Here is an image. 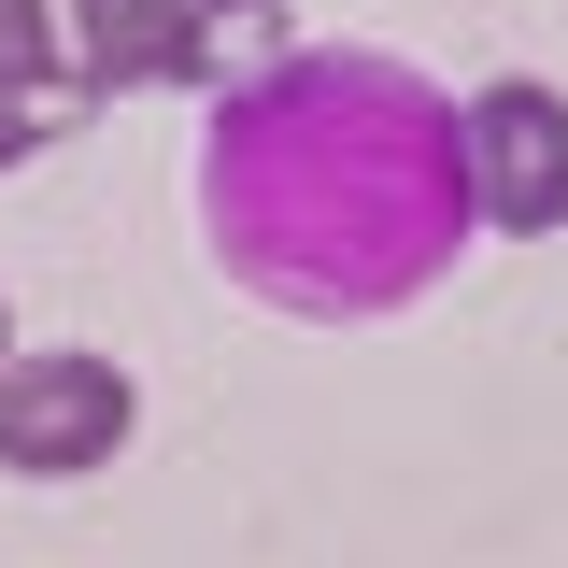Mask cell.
<instances>
[{"mask_svg":"<svg viewBox=\"0 0 568 568\" xmlns=\"http://www.w3.org/2000/svg\"><path fill=\"white\" fill-rule=\"evenodd\" d=\"M0 85H29V100L58 85V14L43 0H0Z\"/></svg>","mask_w":568,"mask_h":568,"instance_id":"5","label":"cell"},{"mask_svg":"<svg viewBox=\"0 0 568 568\" xmlns=\"http://www.w3.org/2000/svg\"><path fill=\"white\" fill-rule=\"evenodd\" d=\"M71 29H85V85H156V71L200 85V0H71Z\"/></svg>","mask_w":568,"mask_h":568,"instance_id":"4","label":"cell"},{"mask_svg":"<svg viewBox=\"0 0 568 568\" xmlns=\"http://www.w3.org/2000/svg\"><path fill=\"white\" fill-rule=\"evenodd\" d=\"M129 369L114 355H0V469L71 484V469H114L129 455Z\"/></svg>","mask_w":568,"mask_h":568,"instance_id":"2","label":"cell"},{"mask_svg":"<svg viewBox=\"0 0 568 568\" xmlns=\"http://www.w3.org/2000/svg\"><path fill=\"white\" fill-rule=\"evenodd\" d=\"M0 355H14V327H0Z\"/></svg>","mask_w":568,"mask_h":568,"instance_id":"7","label":"cell"},{"mask_svg":"<svg viewBox=\"0 0 568 568\" xmlns=\"http://www.w3.org/2000/svg\"><path fill=\"white\" fill-rule=\"evenodd\" d=\"M200 213L213 256L256 284L271 313H398L455 271L469 213V142L455 100L413 58H271L256 85L213 100L200 142Z\"/></svg>","mask_w":568,"mask_h":568,"instance_id":"1","label":"cell"},{"mask_svg":"<svg viewBox=\"0 0 568 568\" xmlns=\"http://www.w3.org/2000/svg\"><path fill=\"white\" fill-rule=\"evenodd\" d=\"M29 142H43V100H29V85H0V171H14Z\"/></svg>","mask_w":568,"mask_h":568,"instance_id":"6","label":"cell"},{"mask_svg":"<svg viewBox=\"0 0 568 568\" xmlns=\"http://www.w3.org/2000/svg\"><path fill=\"white\" fill-rule=\"evenodd\" d=\"M455 142H469V213L511 227V242H540L568 227V100L555 85H484V100H455Z\"/></svg>","mask_w":568,"mask_h":568,"instance_id":"3","label":"cell"}]
</instances>
